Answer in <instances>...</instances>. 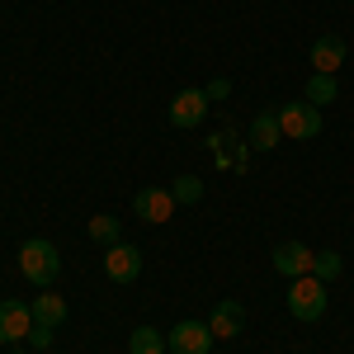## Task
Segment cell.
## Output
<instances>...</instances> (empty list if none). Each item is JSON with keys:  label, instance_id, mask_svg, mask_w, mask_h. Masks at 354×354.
I'll list each match as a JSON object with an SVG mask.
<instances>
[{"label": "cell", "instance_id": "1", "mask_svg": "<svg viewBox=\"0 0 354 354\" xmlns=\"http://www.w3.org/2000/svg\"><path fill=\"white\" fill-rule=\"evenodd\" d=\"M19 274H24L33 288H53L57 274H62V255H57L53 241H24L19 245Z\"/></svg>", "mask_w": 354, "mask_h": 354}, {"label": "cell", "instance_id": "2", "mask_svg": "<svg viewBox=\"0 0 354 354\" xmlns=\"http://www.w3.org/2000/svg\"><path fill=\"white\" fill-rule=\"evenodd\" d=\"M288 312L298 317V322H322L326 317V283L317 279V274H302L288 283Z\"/></svg>", "mask_w": 354, "mask_h": 354}, {"label": "cell", "instance_id": "3", "mask_svg": "<svg viewBox=\"0 0 354 354\" xmlns=\"http://www.w3.org/2000/svg\"><path fill=\"white\" fill-rule=\"evenodd\" d=\"M279 128H283L288 142H312V137L322 133V109H317V104H307V100L283 104V109H279Z\"/></svg>", "mask_w": 354, "mask_h": 354}, {"label": "cell", "instance_id": "4", "mask_svg": "<svg viewBox=\"0 0 354 354\" xmlns=\"http://www.w3.org/2000/svg\"><path fill=\"white\" fill-rule=\"evenodd\" d=\"M213 326H203V322H180V326L165 330V350L170 354H208L213 350Z\"/></svg>", "mask_w": 354, "mask_h": 354}, {"label": "cell", "instance_id": "5", "mask_svg": "<svg viewBox=\"0 0 354 354\" xmlns=\"http://www.w3.org/2000/svg\"><path fill=\"white\" fill-rule=\"evenodd\" d=\"M208 90H180L175 100H170V109H165V118L175 123V128H198L203 123V113H208Z\"/></svg>", "mask_w": 354, "mask_h": 354}, {"label": "cell", "instance_id": "6", "mask_svg": "<svg viewBox=\"0 0 354 354\" xmlns=\"http://www.w3.org/2000/svg\"><path fill=\"white\" fill-rule=\"evenodd\" d=\"M104 274H109L113 283H133L137 274H142V250L128 241H113L104 250Z\"/></svg>", "mask_w": 354, "mask_h": 354}, {"label": "cell", "instance_id": "7", "mask_svg": "<svg viewBox=\"0 0 354 354\" xmlns=\"http://www.w3.org/2000/svg\"><path fill=\"white\" fill-rule=\"evenodd\" d=\"M33 330V307L28 302H0V345H15V340H28Z\"/></svg>", "mask_w": 354, "mask_h": 354}, {"label": "cell", "instance_id": "8", "mask_svg": "<svg viewBox=\"0 0 354 354\" xmlns=\"http://www.w3.org/2000/svg\"><path fill=\"white\" fill-rule=\"evenodd\" d=\"M175 208H180V203H175V194H170V189H137L133 194V213L142 222H170V218H175Z\"/></svg>", "mask_w": 354, "mask_h": 354}, {"label": "cell", "instance_id": "9", "mask_svg": "<svg viewBox=\"0 0 354 354\" xmlns=\"http://www.w3.org/2000/svg\"><path fill=\"white\" fill-rule=\"evenodd\" d=\"M312 255L317 250H307L302 241H279L274 245V270L283 279H302V274H312Z\"/></svg>", "mask_w": 354, "mask_h": 354}, {"label": "cell", "instance_id": "10", "mask_svg": "<svg viewBox=\"0 0 354 354\" xmlns=\"http://www.w3.org/2000/svg\"><path fill=\"white\" fill-rule=\"evenodd\" d=\"M208 326H213V335L218 340H236L245 326V307L236 298H222L218 307H213V317H208Z\"/></svg>", "mask_w": 354, "mask_h": 354}, {"label": "cell", "instance_id": "11", "mask_svg": "<svg viewBox=\"0 0 354 354\" xmlns=\"http://www.w3.org/2000/svg\"><path fill=\"white\" fill-rule=\"evenodd\" d=\"M312 66H317V71H322V76H335V71H340V66H345V38H340V33H326V38H317V43H312Z\"/></svg>", "mask_w": 354, "mask_h": 354}, {"label": "cell", "instance_id": "12", "mask_svg": "<svg viewBox=\"0 0 354 354\" xmlns=\"http://www.w3.org/2000/svg\"><path fill=\"white\" fill-rule=\"evenodd\" d=\"M279 137H283V128H279V109L255 113V123H250V147H255V151H274Z\"/></svg>", "mask_w": 354, "mask_h": 354}, {"label": "cell", "instance_id": "13", "mask_svg": "<svg viewBox=\"0 0 354 354\" xmlns=\"http://www.w3.org/2000/svg\"><path fill=\"white\" fill-rule=\"evenodd\" d=\"M28 307H33V322H38V326H53L57 330L62 322H66V302H62V293H38Z\"/></svg>", "mask_w": 354, "mask_h": 354}, {"label": "cell", "instance_id": "14", "mask_svg": "<svg viewBox=\"0 0 354 354\" xmlns=\"http://www.w3.org/2000/svg\"><path fill=\"white\" fill-rule=\"evenodd\" d=\"M128 354H165V330L137 326L133 335H128Z\"/></svg>", "mask_w": 354, "mask_h": 354}, {"label": "cell", "instance_id": "15", "mask_svg": "<svg viewBox=\"0 0 354 354\" xmlns=\"http://www.w3.org/2000/svg\"><path fill=\"white\" fill-rule=\"evenodd\" d=\"M335 95H340L335 76H322V71H312V81H307V95H302V100L322 109V104H335Z\"/></svg>", "mask_w": 354, "mask_h": 354}, {"label": "cell", "instance_id": "16", "mask_svg": "<svg viewBox=\"0 0 354 354\" xmlns=\"http://www.w3.org/2000/svg\"><path fill=\"white\" fill-rule=\"evenodd\" d=\"M340 270H345V265H340V255H335V250H317V255H312V274H317L322 283L340 279Z\"/></svg>", "mask_w": 354, "mask_h": 354}, {"label": "cell", "instance_id": "17", "mask_svg": "<svg viewBox=\"0 0 354 354\" xmlns=\"http://www.w3.org/2000/svg\"><path fill=\"white\" fill-rule=\"evenodd\" d=\"M90 241L113 245V241H118V218H113V213H100V218H90Z\"/></svg>", "mask_w": 354, "mask_h": 354}, {"label": "cell", "instance_id": "18", "mask_svg": "<svg viewBox=\"0 0 354 354\" xmlns=\"http://www.w3.org/2000/svg\"><path fill=\"white\" fill-rule=\"evenodd\" d=\"M170 194H175V203H198V198H203V180H198V175H180V180L170 185Z\"/></svg>", "mask_w": 354, "mask_h": 354}, {"label": "cell", "instance_id": "19", "mask_svg": "<svg viewBox=\"0 0 354 354\" xmlns=\"http://www.w3.org/2000/svg\"><path fill=\"white\" fill-rule=\"evenodd\" d=\"M53 335H57L53 326H38V322H33V330H28V345H33V350H48V345H53Z\"/></svg>", "mask_w": 354, "mask_h": 354}, {"label": "cell", "instance_id": "20", "mask_svg": "<svg viewBox=\"0 0 354 354\" xmlns=\"http://www.w3.org/2000/svg\"><path fill=\"white\" fill-rule=\"evenodd\" d=\"M227 95H232V85H227V81H213V85H208V100H227Z\"/></svg>", "mask_w": 354, "mask_h": 354}, {"label": "cell", "instance_id": "21", "mask_svg": "<svg viewBox=\"0 0 354 354\" xmlns=\"http://www.w3.org/2000/svg\"><path fill=\"white\" fill-rule=\"evenodd\" d=\"M38 354H48V350H38Z\"/></svg>", "mask_w": 354, "mask_h": 354}, {"label": "cell", "instance_id": "22", "mask_svg": "<svg viewBox=\"0 0 354 354\" xmlns=\"http://www.w3.org/2000/svg\"><path fill=\"white\" fill-rule=\"evenodd\" d=\"M350 5H354V0H350Z\"/></svg>", "mask_w": 354, "mask_h": 354}]
</instances>
